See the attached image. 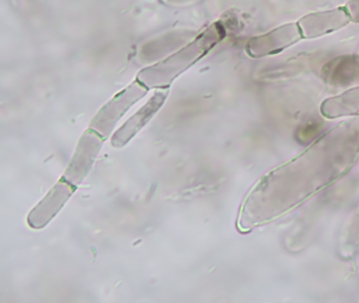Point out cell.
Masks as SVG:
<instances>
[{"label": "cell", "instance_id": "9", "mask_svg": "<svg viewBox=\"0 0 359 303\" xmlns=\"http://www.w3.org/2000/svg\"><path fill=\"white\" fill-rule=\"evenodd\" d=\"M168 96V90H159L155 93L150 100L140 109L136 112L126 123L115 133L112 138V144L114 147H123L126 143L129 142L134 135L137 134L147 122L157 113L159 109L163 107L165 103V98Z\"/></svg>", "mask_w": 359, "mask_h": 303}, {"label": "cell", "instance_id": "8", "mask_svg": "<svg viewBox=\"0 0 359 303\" xmlns=\"http://www.w3.org/2000/svg\"><path fill=\"white\" fill-rule=\"evenodd\" d=\"M323 81L333 88L359 86V55H342L327 61L323 69Z\"/></svg>", "mask_w": 359, "mask_h": 303}, {"label": "cell", "instance_id": "7", "mask_svg": "<svg viewBox=\"0 0 359 303\" xmlns=\"http://www.w3.org/2000/svg\"><path fill=\"white\" fill-rule=\"evenodd\" d=\"M72 185L74 184L68 180L65 181V178L54 185L53 189L29 214V225L32 229L46 227L74 193L75 189Z\"/></svg>", "mask_w": 359, "mask_h": 303}, {"label": "cell", "instance_id": "10", "mask_svg": "<svg viewBox=\"0 0 359 303\" xmlns=\"http://www.w3.org/2000/svg\"><path fill=\"white\" fill-rule=\"evenodd\" d=\"M320 113L327 119L359 116V86L325 99L320 105Z\"/></svg>", "mask_w": 359, "mask_h": 303}, {"label": "cell", "instance_id": "3", "mask_svg": "<svg viewBox=\"0 0 359 303\" xmlns=\"http://www.w3.org/2000/svg\"><path fill=\"white\" fill-rule=\"evenodd\" d=\"M302 39L304 36L297 22L285 23L248 40L245 52L252 58H264L279 54Z\"/></svg>", "mask_w": 359, "mask_h": 303}, {"label": "cell", "instance_id": "6", "mask_svg": "<svg viewBox=\"0 0 359 303\" xmlns=\"http://www.w3.org/2000/svg\"><path fill=\"white\" fill-rule=\"evenodd\" d=\"M100 135L96 130H89L79 141L65 176L72 184L81 183L91 170L92 164L102 147V139Z\"/></svg>", "mask_w": 359, "mask_h": 303}, {"label": "cell", "instance_id": "12", "mask_svg": "<svg viewBox=\"0 0 359 303\" xmlns=\"http://www.w3.org/2000/svg\"><path fill=\"white\" fill-rule=\"evenodd\" d=\"M344 6L350 14L352 22L359 23V0H348Z\"/></svg>", "mask_w": 359, "mask_h": 303}, {"label": "cell", "instance_id": "5", "mask_svg": "<svg viewBox=\"0 0 359 303\" xmlns=\"http://www.w3.org/2000/svg\"><path fill=\"white\" fill-rule=\"evenodd\" d=\"M346 6L309 13L297 21L304 39H315L339 31L351 22Z\"/></svg>", "mask_w": 359, "mask_h": 303}, {"label": "cell", "instance_id": "1", "mask_svg": "<svg viewBox=\"0 0 359 303\" xmlns=\"http://www.w3.org/2000/svg\"><path fill=\"white\" fill-rule=\"evenodd\" d=\"M359 157V116L340 122L262 177L239 210L243 233L277 220L346 176Z\"/></svg>", "mask_w": 359, "mask_h": 303}, {"label": "cell", "instance_id": "2", "mask_svg": "<svg viewBox=\"0 0 359 303\" xmlns=\"http://www.w3.org/2000/svg\"><path fill=\"white\" fill-rule=\"evenodd\" d=\"M226 27L222 22L210 25L190 43L161 62L142 69L138 80L147 88H161L171 83L180 73L205 56L226 37Z\"/></svg>", "mask_w": 359, "mask_h": 303}, {"label": "cell", "instance_id": "4", "mask_svg": "<svg viewBox=\"0 0 359 303\" xmlns=\"http://www.w3.org/2000/svg\"><path fill=\"white\" fill-rule=\"evenodd\" d=\"M147 92H148V88L140 80H136L125 90L118 93L114 98L111 99L102 109H100L92 121V128L102 136L108 137L121 116L134 103L142 99Z\"/></svg>", "mask_w": 359, "mask_h": 303}, {"label": "cell", "instance_id": "11", "mask_svg": "<svg viewBox=\"0 0 359 303\" xmlns=\"http://www.w3.org/2000/svg\"><path fill=\"white\" fill-rule=\"evenodd\" d=\"M340 246L342 252L346 256H351L359 250V206L344 224L340 238Z\"/></svg>", "mask_w": 359, "mask_h": 303}]
</instances>
